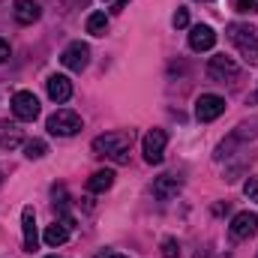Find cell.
<instances>
[{"label": "cell", "mask_w": 258, "mask_h": 258, "mask_svg": "<svg viewBox=\"0 0 258 258\" xmlns=\"http://www.w3.org/2000/svg\"><path fill=\"white\" fill-rule=\"evenodd\" d=\"M228 39L237 45L240 57L246 63H258V30L249 24H228Z\"/></svg>", "instance_id": "obj_1"}, {"label": "cell", "mask_w": 258, "mask_h": 258, "mask_svg": "<svg viewBox=\"0 0 258 258\" xmlns=\"http://www.w3.org/2000/svg\"><path fill=\"white\" fill-rule=\"evenodd\" d=\"M129 144H132V132H105V135L93 138V153H96V156H117V159H126Z\"/></svg>", "instance_id": "obj_2"}, {"label": "cell", "mask_w": 258, "mask_h": 258, "mask_svg": "<svg viewBox=\"0 0 258 258\" xmlns=\"http://www.w3.org/2000/svg\"><path fill=\"white\" fill-rule=\"evenodd\" d=\"M48 132L51 135H75L78 129H81V117L75 114V111H69V108H60V111H54L51 117H48Z\"/></svg>", "instance_id": "obj_3"}, {"label": "cell", "mask_w": 258, "mask_h": 258, "mask_svg": "<svg viewBox=\"0 0 258 258\" xmlns=\"http://www.w3.org/2000/svg\"><path fill=\"white\" fill-rule=\"evenodd\" d=\"M222 111H225V99L216 96V93H201V96L195 99V117H198L201 123L216 120Z\"/></svg>", "instance_id": "obj_4"}, {"label": "cell", "mask_w": 258, "mask_h": 258, "mask_svg": "<svg viewBox=\"0 0 258 258\" xmlns=\"http://www.w3.org/2000/svg\"><path fill=\"white\" fill-rule=\"evenodd\" d=\"M165 141H168L165 129H150V132L144 135L141 150H144V159H147L150 165H159V162H162V156H165Z\"/></svg>", "instance_id": "obj_5"}, {"label": "cell", "mask_w": 258, "mask_h": 258, "mask_svg": "<svg viewBox=\"0 0 258 258\" xmlns=\"http://www.w3.org/2000/svg\"><path fill=\"white\" fill-rule=\"evenodd\" d=\"M12 111H15V117L18 120H36L39 117V99L30 93V90H18L15 96H12Z\"/></svg>", "instance_id": "obj_6"}, {"label": "cell", "mask_w": 258, "mask_h": 258, "mask_svg": "<svg viewBox=\"0 0 258 258\" xmlns=\"http://www.w3.org/2000/svg\"><path fill=\"white\" fill-rule=\"evenodd\" d=\"M60 63H63L69 72H84L87 63H90V48H87L84 42H72V45H66L63 54H60Z\"/></svg>", "instance_id": "obj_7"}, {"label": "cell", "mask_w": 258, "mask_h": 258, "mask_svg": "<svg viewBox=\"0 0 258 258\" xmlns=\"http://www.w3.org/2000/svg\"><path fill=\"white\" fill-rule=\"evenodd\" d=\"M231 237L234 240H246V237H252L258 231V213H249V210H243V213H237L234 219H231Z\"/></svg>", "instance_id": "obj_8"}, {"label": "cell", "mask_w": 258, "mask_h": 258, "mask_svg": "<svg viewBox=\"0 0 258 258\" xmlns=\"http://www.w3.org/2000/svg\"><path fill=\"white\" fill-rule=\"evenodd\" d=\"M237 63L231 60V57H225V54H216V57H210V66H207V75L213 78V81H231V78H237Z\"/></svg>", "instance_id": "obj_9"}, {"label": "cell", "mask_w": 258, "mask_h": 258, "mask_svg": "<svg viewBox=\"0 0 258 258\" xmlns=\"http://www.w3.org/2000/svg\"><path fill=\"white\" fill-rule=\"evenodd\" d=\"M213 45H216V33H213V27H207V24L192 27V33H189V48H192V51H210Z\"/></svg>", "instance_id": "obj_10"}, {"label": "cell", "mask_w": 258, "mask_h": 258, "mask_svg": "<svg viewBox=\"0 0 258 258\" xmlns=\"http://www.w3.org/2000/svg\"><path fill=\"white\" fill-rule=\"evenodd\" d=\"M21 228H24V249H36V243H39V237H36V213H33V207H24L21 210Z\"/></svg>", "instance_id": "obj_11"}, {"label": "cell", "mask_w": 258, "mask_h": 258, "mask_svg": "<svg viewBox=\"0 0 258 258\" xmlns=\"http://www.w3.org/2000/svg\"><path fill=\"white\" fill-rule=\"evenodd\" d=\"M45 87H48V96H51L54 102H66V99L72 96V81H69L66 75H51V78L45 81Z\"/></svg>", "instance_id": "obj_12"}, {"label": "cell", "mask_w": 258, "mask_h": 258, "mask_svg": "<svg viewBox=\"0 0 258 258\" xmlns=\"http://www.w3.org/2000/svg\"><path fill=\"white\" fill-rule=\"evenodd\" d=\"M180 186H183V180H180L177 174H162V177L153 183V195H156V198H162V201H168L171 195H177Z\"/></svg>", "instance_id": "obj_13"}, {"label": "cell", "mask_w": 258, "mask_h": 258, "mask_svg": "<svg viewBox=\"0 0 258 258\" xmlns=\"http://www.w3.org/2000/svg\"><path fill=\"white\" fill-rule=\"evenodd\" d=\"M12 15H15L18 24H33V21L39 18V3H36V0H15Z\"/></svg>", "instance_id": "obj_14"}, {"label": "cell", "mask_w": 258, "mask_h": 258, "mask_svg": "<svg viewBox=\"0 0 258 258\" xmlns=\"http://www.w3.org/2000/svg\"><path fill=\"white\" fill-rule=\"evenodd\" d=\"M18 144H21V129H18V123L3 120V123H0V147H3V150H12V147H18Z\"/></svg>", "instance_id": "obj_15"}, {"label": "cell", "mask_w": 258, "mask_h": 258, "mask_svg": "<svg viewBox=\"0 0 258 258\" xmlns=\"http://www.w3.org/2000/svg\"><path fill=\"white\" fill-rule=\"evenodd\" d=\"M111 186H114V171H108V168L93 171L90 180H87V189H90V192H105V189H111Z\"/></svg>", "instance_id": "obj_16"}, {"label": "cell", "mask_w": 258, "mask_h": 258, "mask_svg": "<svg viewBox=\"0 0 258 258\" xmlns=\"http://www.w3.org/2000/svg\"><path fill=\"white\" fill-rule=\"evenodd\" d=\"M66 240H69V222H54V225L45 228V243L48 246H60Z\"/></svg>", "instance_id": "obj_17"}, {"label": "cell", "mask_w": 258, "mask_h": 258, "mask_svg": "<svg viewBox=\"0 0 258 258\" xmlns=\"http://www.w3.org/2000/svg\"><path fill=\"white\" fill-rule=\"evenodd\" d=\"M87 33L105 36V33H108V15H105V12H90V15H87Z\"/></svg>", "instance_id": "obj_18"}, {"label": "cell", "mask_w": 258, "mask_h": 258, "mask_svg": "<svg viewBox=\"0 0 258 258\" xmlns=\"http://www.w3.org/2000/svg\"><path fill=\"white\" fill-rule=\"evenodd\" d=\"M45 153H48V144H45L42 138H33V141L24 144V156H27V159H42Z\"/></svg>", "instance_id": "obj_19"}, {"label": "cell", "mask_w": 258, "mask_h": 258, "mask_svg": "<svg viewBox=\"0 0 258 258\" xmlns=\"http://www.w3.org/2000/svg\"><path fill=\"white\" fill-rule=\"evenodd\" d=\"M162 255L165 258H177L180 255V246H177L174 237H165V240H162Z\"/></svg>", "instance_id": "obj_20"}, {"label": "cell", "mask_w": 258, "mask_h": 258, "mask_svg": "<svg viewBox=\"0 0 258 258\" xmlns=\"http://www.w3.org/2000/svg\"><path fill=\"white\" fill-rule=\"evenodd\" d=\"M243 192L249 201H258V177H249L246 183H243Z\"/></svg>", "instance_id": "obj_21"}, {"label": "cell", "mask_w": 258, "mask_h": 258, "mask_svg": "<svg viewBox=\"0 0 258 258\" xmlns=\"http://www.w3.org/2000/svg\"><path fill=\"white\" fill-rule=\"evenodd\" d=\"M171 24H174V27H186V24H189V12H186V9H177L174 18H171Z\"/></svg>", "instance_id": "obj_22"}, {"label": "cell", "mask_w": 258, "mask_h": 258, "mask_svg": "<svg viewBox=\"0 0 258 258\" xmlns=\"http://www.w3.org/2000/svg\"><path fill=\"white\" fill-rule=\"evenodd\" d=\"M234 6L240 12H258V0H234Z\"/></svg>", "instance_id": "obj_23"}, {"label": "cell", "mask_w": 258, "mask_h": 258, "mask_svg": "<svg viewBox=\"0 0 258 258\" xmlns=\"http://www.w3.org/2000/svg\"><path fill=\"white\" fill-rule=\"evenodd\" d=\"M6 57H9V42H6V39H0V63H3Z\"/></svg>", "instance_id": "obj_24"}, {"label": "cell", "mask_w": 258, "mask_h": 258, "mask_svg": "<svg viewBox=\"0 0 258 258\" xmlns=\"http://www.w3.org/2000/svg\"><path fill=\"white\" fill-rule=\"evenodd\" d=\"M123 6H126V0H117V3H114V12H120Z\"/></svg>", "instance_id": "obj_25"}, {"label": "cell", "mask_w": 258, "mask_h": 258, "mask_svg": "<svg viewBox=\"0 0 258 258\" xmlns=\"http://www.w3.org/2000/svg\"><path fill=\"white\" fill-rule=\"evenodd\" d=\"M108 258H126V255H108Z\"/></svg>", "instance_id": "obj_26"}, {"label": "cell", "mask_w": 258, "mask_h": 258, "mask_svg": "<svg viewBox=\"0 0 258 258\" xmlns=\"http://www.w3.org/2000/svg\"><path fill=\"white\" fill-rule=\"evenodd\" d=\"M45 258H57V255H45Z\"/></svg>", "instance_id": "obj_27"}]
</instances>
